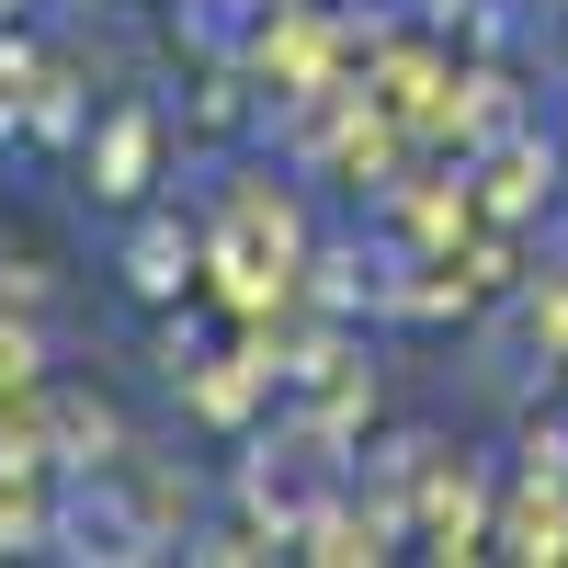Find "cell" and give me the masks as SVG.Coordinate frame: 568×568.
<instances>
[{"label":"cell","mask_w":568,"mask_h":568,"mask_svg":"<svg viewBox=\"0 0 568 568\" xmlns=\"http://www.w3.org/2000/svg\"><path fill=\"white\" fill-rule=\"evenodd\" d=\"M125 284H136V296H171V284H194V240H182L171 216H149V227H136V251H125Z\"/></svg>","instance_id":"1"},{"label":"cell","mask_w":568,"mask_h":568,"mask_svg":"<svg viewBox=\"0 0 568 568\" xmlns=\"http://www.w3.org/2000/svg\"><path fill=\"white\" fill-rule=\"evenodd\" d=\"M136 171H149V114H114V136H103V194H136Z\"/></svg>","instance_id":"2"},{"label":"cell","mask_w":568,"mask_h":568,"mask_svg":"<svg viewBox=\"0 0 568 568\" xmlns=\"http://www.w3.org/2000/svg\"><path fill=\"white\" fill-rule=\"evenodd\" d=\"M0 12H12V0H0Z\"/></svg>","instance_id":"3"}]
</instances>
